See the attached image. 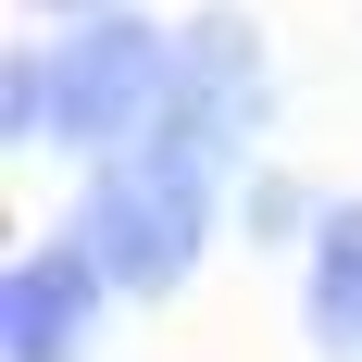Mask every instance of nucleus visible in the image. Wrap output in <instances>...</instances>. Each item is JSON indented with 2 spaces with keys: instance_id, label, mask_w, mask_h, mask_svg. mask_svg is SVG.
Masks as SVG:
<instances>
[{
  "instance_id": "f03ea898",
  "label": "nucleus",
  "mask_w": 362,
  "mask_h": 362,
  "mask_svg": "<svg viewBox=\"0 0 362 362\" xmlns=\"http://www.w3.org/2000/svg\"><path fill=\"white\" fill-rule=\"evenodd\" d=\"M100 300H112V262L88 238H50V250H25L0 275V350L13 362H88Z\"/></svg>"
},
{
  "instance_id": "423d86ee",
  "label": "nucleus",
  "mask_w": 362,
  "mask_h": 362,
  "mask_svg": "<svg viewBox=\"0 0 362 362\" xmlns=\"http://www.w3.org/2000/svg\"><path fill=\"white\" fill-rule=\"evenodd\" d=\"M238 213H250V238H313V225H325L313 187H300V175H262V163L238 175Z\"/></svg>"
},
{
  "instance_id": "0eeeda50",
  "label": "nucleus",
  "mask_w": 362,
  "mask_h": 362,
  "mask_svg": "<svg viewBox=\"0 0 362 362\" xmlns=\"http://www.w3.org/2000/svg\"><path fill=\"white\" fill-rule=\"evenodd\" d=\"M37 13H112V0H37Z\"/></svg>"
},
{
  "instance_id": "7ed1b4c3",
  "label": "nucleus",
  "mask_w": 362,
  "mask_h": 362,
  "mask_svg": "<svg viewBox=\"0 0 362 362\" xmlns=\"http://www.w3.org/2000/svg\"><path fill=\"white\" fill-rule=\"evenodd\" d=\"M75 238L112 262V288L125 300H175L187 275H200V250H187L175 225L150 213V187L125 175V163H88V200H75Z\"/></svg>"
},
{
  "instance_id": "f257e3e1",
  "label": "nucleus",
  "mask_w": 362,
  "mask_h": 362,
  "mask_svg": "<svg viewBox=\"0 0 362 362\" xmlns=\"http://www.w3.org/2000/svg\"><path fill=\"white\" fill-rule=\"evenodd\" d=\"M163 100H175V37L138 25V13H88L75 50H63V125H50V138L88 150V163H112V150L150 138Z\"/></svg>"
},
{
  "instance_id": "20e7f679",
  "label": "nucleus",
  "mask_w": 362,
  "mask_h": 362,
  "mask_svg": "<svg viewBox=\"0 0 362 362\" xmlns=\"http://www.w3.org/2000/svg\"><path fill=\"white\" fill-rule=\"evenodd\" d=\"M300 313H313V350L362 362V200H325V225H313V275H300Z\"/></svg>"
},
{
  "instance_id": "39448f33",
  "label": "nucleus",
  "mask_w": 362,
  "mask_h": 362,
  "mask_svg": "<svg viewBox=\"0 0 362 362\" xmlns=\"http://www.w3.org/2000/svg\"><path fill=\"white\" fill-rule=\"evenodd\" d=\"M0 125H13V138H50V125H63V63L13 50V63H0Z\"/></svg>"
}]
</instances>
